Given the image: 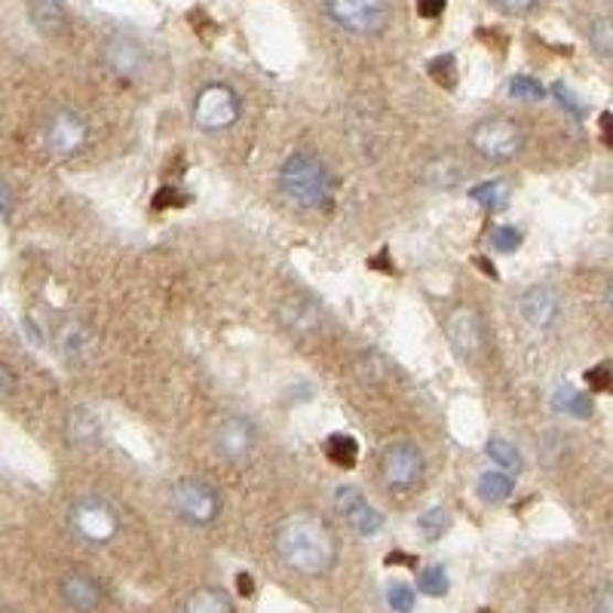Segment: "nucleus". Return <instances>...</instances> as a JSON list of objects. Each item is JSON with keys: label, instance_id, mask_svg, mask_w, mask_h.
Listing matches in <instances>:
<instances>
[{"label": "nucleus", "instance_id": "1", "mask_svg": "<svg viewBox=\"0 0 613 613\" xmlns=\"http://www.w3.org/2000/svg\"><path fill=\"white\" fill-rule=\"evenodd\" d=\"M279 558L301 577H325L337 561V537L316 513H292L277 528Z\"/></svg>", "mask_w": 613, "mask_h": 613}, {"label": "nucleus", "instance_id": "2", "mask_svg": "<svg viewBox=\"0 0 613 613\" xmlns=\"http://www.w3.org/2000/svg\"><path fill=\"white\" fill-rule=\"evenodd\" d=\"M279 191L301 209H316L332 194V175L316 153H292L279 166Z\"/></svg>", "mask_w": 613, "mask_h": 613}, {"label": "nucleus", "instance_id": "3", "mask_svg": "<svg viewBox=\"0 0 613 613\" xmlns=\"http://www.w3.org/2000/svg\"><path fill=\"white\" fill-rule=\"evenodd\" d=\"M337 29L356 37H377L390 25V0H322Z\"/></svg>", "mask_w": 613, "mask_h": 613}, {"label": "nucleus", "instance_id": "4", "mask_svg": "<svg viewBox=\"0 0 613 613\" xmlns=\"http://www.w3.org/2000/svg\"><path fill=\"white\" fill-rule=\"evenodd\" d=\"M470 144L488 163H509L525 148V132L509 117H485V120H478L473 126Z\"/></svg>", "mask_w": 613, "mask_h": 613}, {"label": "nucleus", "instance_id": "5", "mask_svg": "<svg viewBox=\"0 0 613 613\" xmlns=\"http://www.w3.org/2000/svg\"><path fill=\"white\" fill-rule=\"evenodd\" d=\"M68 525L71 530L84 540V544L105 546L111 544L114 537H117V530H120V516H117V509H114L111 503L105 501V497L89 494V497H80V501L71 503Z\"/></svg>", "mask_w": 613, "mask_h": 613}, {"label": "nucleus", "instance_id": "6", "mask_svg": "<svg viewBox=\"0 0 613 613\" xmlns=\"http://www.w3.org/2000/svg\"><path fill=\"white\" fill-rule=\"evenodd\" d=\"M427 473V460L415 442L399 439L390 442L380 454V482L390 494H408L420 485V478Z\"/></svg>", "mask_w": 613, "mask_h": 613}, {"label": "nucleus", "instance_id": "7", "mask_svg": "<svg viewBox=\"0 0 613 613\" xmlns=\"http://www.w3.org/2000/svg\"><path fill=\"white\" fill-rule=\"evenodd\" d=\"M172 506L184 525L209 528L222 516V494L203 478H179L172 488Z\"/></svg>", "mask_w": 613, "mask_h": 613}, {"label": "nucleus", "instance_id": "8", "mask_svg": "<svg viewBox=\"0 0 613 613\" xmlns=\"http://www.w3.org/2000/svg\"><path fill=\"white\" fill-rule=\"evenodd\" d=\"M243 114L237 89L227 84L203 86L194 98V123L203 132H224L237 123Z\"/></svg>", "mask_w": 613, "mask_h": 613}, {"label": "nucleus", "instance_id": "9", "mask_svg": "<svg viewBox=\"0 0 613 613\" xmlns=\"http://www.w3.org/2000/svg\"><path fill=\"white\" fill-rule=\"evenodd\" d=\"M445 335L448 344L454 347L460 359L473 363L482 356V349L488 347V332H485V320L475 306L460 304L448 313L445 320Z\"/></svg>", "mask_w": 613, "mask_h": 613}, {"label": "nucleus", "instance_id": "10", "mask_svg": "<svg viewBox=\"0 0 613 613\" xmlns=\"http://www.w3.org/2000/svg\"><path fill=\"white\" fill-rule=\"evenodd\" d=\"M86 139H89V126L80 114L71 111V108L53 114L46 120V129H43V144L56 160H68L74 153L84 151Z\"/></svg>", "mask_w": 613, "mask_h": 613}, {"label": "nucleus", "instance_id": "11", "mask_svg": "<svg viewBox=\"0 0 613 613\" xmlns=\"http://www.w3.org/2000/svg\"><path fill=\"white\" fill-rule=\"evenodd\" d=\"M215 451L218 458L227 460V463H246L255 451V442H258V432H255V423L243 415H227V418L218 420L215 427Z\"/></svg>", "mask_w": 613, "mask_h": 613}, {"label": "nucleus", "instance_id": "12", "mask_svg": "<svg viewBox=\"0 0 613 613\" xmlns=\"http://www.w3.org/2000/svg\"><path fill=\"white\" fill-rule=\"evenodd\" d=\"M335 513L344 518L359 537H375V534L384 530V513H377L375 506L368 503V497H365L356 485H341V488L335 491Z\"/></svg>", "mask_w": 613, "mask_h": 613}, {"label": "nucleus", "instance_id": "13", "mask_svg": "<svg viewBox=\"0 0 613 613\" xmlns=\"http://www.w3.org/2000/svg\"><path fill=\"white\" fill-rule=\"evenodd\" d=\"M101 56H105V65L117 77H123V80H136L141 71H144V65H148L144 46L136 37H129V34H111L105 41V46H101Z\"/></svg>", "mask_w": 613, "mask_h": 613}, {"label": "nucleus", "instance_id": "14", "mask_svg": "<svg viewBox=\"0 0 613 613\" xmlns=\"http://www.w3.org/2000/svg\"><path fill=\"white\" fill-rule=\"evenodd\" d=\"M518 313H521V320L528 322L530 329L546 332V329L556 325L558 313H561V298H558L552 286H530L518 298Z\"/></svg>", "mask_w": 613, "mask_h": 613}, {"label": "nucleus", "instance_id": "15", "mask_svg": "<svg viewBox=\"0 0 613 613\" xmlns=\"http://www.w3.org/2000/svg\"><path fill=\"white\" fill-rule=\"evenodd\" d=\"M58 595L62 601L68 604L74 613H96L98 604H101V585L84 571H71L62 577V583H58Z\"/></svg>", "mask_w": 613, "mask_h": 613}, {"label": "nucleus", "instance_id": "16", "mask_svg": "<svg viewBox=\"0 0 613 613\" xmlns=\"http://www.w3.org/2000/svg\"><path fill=\"white\" fill-rule=\"evenodd\" d=\"M279 320L282 325L294 332V335H310V332H316L322 322V313L320 306L313 304L310 298H301V294H292V298H286L282 306H279Z\"/></svg>", "mask_w": 613, "mask_h": 613}, {"label": "nucleus", "instance_id": "17", "mask_svg": "<svg viewBox=\"0 0 613 613\" xmlns=\"http://www.w3.org/2000/svg\"><path fill=\"white\" fill-rule=\"evenodd\" d=\"M29 13L34 29L41 31V34L56 37V34H65V31H68V13H65L62 0H31Z\"/></svg>", "mask_w": 613, "mask_h": 613}, {"label": "nucleus", "instance_id": "18", "mask_svg": "<svg viewBox=\"0 0 613 613\" xmlns=\"http://www.w3.org/2000/svg\"><path fill=\"white\" fill-rule=\"evenodd\" d=\"M182 613H234V601L218 585H203L187 595Z\"/></svg>", "mask_w": 613, "mask_h": 613}, {"label": "nucleus", "instance_id": "19", "mask_svg": "<svg viewBox=\"0 0 613 613\" xmlns=\"http://www.w3.org/2000/svg\"><path fill=\"white\" fill-rule=\"evenodd\" d=\"M516 491V478L503 470H488L478 475V497L485 503H506Z\"/></svg>", "mask_w": 613, "mask_h": 613}, {"label": "nucleus", "instance_id": "20", "mask_svg": "<svg viewBox=\"0 0 613 613\" xmlns=\"http://www.w3.org/2000/svg\"><path fill=\"white\" fill-rule=\"evenodd\" d=\"M485 454L491 458V463L503 470V473L516 475L521 473V466H525V460H521V451H518L509 439H501V435H494L488 439V445H485Z\"/></svg>", "mask_w": 613, "mask_h": 613}, {"label": "nucleus", "instance_id": "21", "mask_svg": "<svg viewBox=\"0 0 613 613\" xmlns=\"http://www.w3.org/2000/svg\"><path fill=\"white\" fill-rule=\"evenodd\" d=\"M325 458L337 463L341 470H353L356 466V460H359V442L347 435V432H335V435H329V442H325Z\"/></svg>", "mask_w": 613, "mask_h": 613}, {"label": "nucleus", "instance_id": "22", "mask_svg": "<svg viewBox=\"0 0 613 613\" xmlns=\"http://www.w3.org/2000/svg\"><path fill=\"white\" fill-rule=\"evenodd\" d=\"M98 439V420L86 408H74L68 418V442L71 445H93Z\"/></svg>", "mask_w": 613, "mask_h": 613}, {"label": "nucleus", "instance_id": "23", "mask_svg": "<svg viewBox=\"0 0 613 613\" xmlns=\"http://www.w3.org/2000/svg\"><path fill=\"white\" fill-rule=\"evenodd\" d=\"M470 196H473V203H478L482 209L497 212L509 203V184L501 182V179H491V182L470 187Z\"/></svg>", "mask_w": 613, "mask_h": 613}, {"label": "nucleus", "instance_id": "24", "mask_svg": "<svg viewBox=\"0 0 613 613\" xmlns=\"http://www.w3.org/2000/svg\"><path fill=\"white\" fill-rule=\"evenodd\" d=\"M552 405L564 415H573V418H589L592 415V399L585 392H577L573 387H558L556 396H552Z\"/></svg>", "mask_w": 613, "mask_h": 613}, {"label": "nucleus", "instance_id": "25", "mask_svg": "<svg viewBox=\"0 0 613 613\" xmlns=\"http://www.w3.org/2000/svg\"><path fill=\"white\" fill-rule=\"evenodd\" d=\"M448 528H451V516H448V509H442V506H432V509H427V513L418 518L420 537L430 540V544L442 540L448 534Z\"/></svg>", "mask_w": 613, "mask_h": 613}, {"label": "nucleus", "instance_id": "26", "mask_svg": "<svg viewBox=\"0 0 613 613\" xmlns=\"http://www.w3.org/2000/svg\"><path fill=\"white\" fill-rule=\"evenodd\" d=\"M418 589L427 595V599H445L448 589H451V580H448V571L442 564H430L418 573Z\"/></svg>", "mask_w": 613, "mask_h": 613}, {"label": "nucleus", "instance_id": "27", "mask_svg": "<svg viewBox=\"0 0 613 613\" xmlns=\"http://www.w3.org/2000/svg\"><path fill=\"white\" fill-rule=\"evenodd\" d=\"M589 43L601 58H613V19L611 15H599L589 25Z\"/></svg>", "mask_w": 613, "mask_h": 613}, {"label": "nucleus", "instance_id": "28", "mask_svg": "<svg viewBox=\"0 0 613 613\" xmlns=\"http://www.w3.org/2000/svg\"><path fill=\"white\" fill-rule=\"evenodd\" d=\"M521 243H525V234L518 230L516 224H501L491 234V249L501 251V255H513V251L521 249Z\"/></svg>", "mask_w": 613, "mask_h": 613}, {"label": "nucleus", "instance_id": "29", "mask_svg": "<svg viewBox=\"0 0 613 613\" xmlns=\"http://www.w3.org/2000/svg\"><path fill=\"white\" fill-rule=\"evenodd\" d=\"M427 71H430V77L439 86H448V89H454V84H458V62H454V56H451V53H442V56L430 58Z\"/></svg>", "mask_w": 613, "mask_h": 613}, {"label": "nucleus", "instance_id": "30", "mask_svg": "<svg viewBox=\"0 0 613 613\" xmlns=\"http://www.w3.org/2000/svg\"><path fill=\"white\" fill-rule=\"evenodd\" d=\"M509 96L518 98V101H544L546 86L540 80L528 77V74H518V77L509 80Z\"/></svg>", "mask_w": 613, "mask_h": 613}, {"label": "nucleus", "instance_id": "31", "mask_svg": "<svg viewBox=\"0 0 613 613\" xmlns=\"http://www.w3.org/2000/svg\"><path fill=\"white\" fill-rule=\"evenodd\" d=\"M387 604H390L396 613H415V604H418V595H415V589L402 580H396V583L387 585Z\"/></svg>", "mask_w": 613, "mask_h": 613}, {"label": "nucleus", "instance_id": "32", "mask_svg": "<svg viewBox=\"0 0 613 613\" xmlns=\"http://www.w3.org/2000/svg\"><path fill=\"white\" fill-rule=\"evenodd\" d=\"M494 3H497V10L506 15H528L537 10L540 0H494Z\"/></svg>", "mask_w": 613, "mask_h": 613}, {"label": "nucleus", "instance_id": "33", "mask_svg": "<svg viewBox=\"0 0 613 613\" xmlns=\"http://www.w3.org/2000/svg\"><path fill=\"white\" fill-rule=\"evenodd\" d=\"M592 613H613V583L599 585L592 592Z\"/></svg>", "mask_w": 613, "mask_h": 613}, {"label": "nucleus", "instance_id": "34", "mask_svg": "<svg viewBox=\"0 0 613 613\" xmlns=\"http://www.w3.org/2000/svg\"><path fill=\"white\" fill-rule=\"evenodd\" d=\"M15 372L10 368V365H0V399H10L15 392Z\"/></svg>", "mask_w": 613, "mask_h": 613}, {"label": "nucleus", "instance_id": "35", "mask_svg": "<svg viewBox=\"0 0 613 613\" xmlns=\"http://www.w3.org/2000/svg\"><path fill=\"white\" fill-rule=\"evenodd\" d=\"M448 7V0H418V13L423 19H435V15H442V10Z\"/></svg>", "mask_w": 613, "mask_h": 613}, {"label": "nucleus", "instance_id": "36", "mask_svg": "<svg viewBox=\"0 0 613 613\" xmlns=\"http://www.w3.org/2000/svg\"><path fill=\"white\" fill-rule=\"evenodd\" d=\"M552 93H556V96L561 98V105H564V108H568V111H573V114H577V117H580V114H583V108H580V105H577V98H573L571 93H568V86L556 84V86H552Z\"/></svg>", "mask_w": 613, "mask_h": 613}, {"label": "nucleus", "instance_id": "37", "mask_svg": "<svg viewBox=\"0 0 613 613\" xmlns=\"http://www.w3.org/2000/svg\"><path fill=\"white\" fill-rule=\"evenodd\" d=\"M601 141L613 151V114H601Z\"/></svg>", "mask_w": 613, "mask_h": 613}, {"label": "nucleus", "instance_id": "38", "mask_svg": "<svg viewBox=\"0 0 613 613\" xmlns=\"http://www.w3.org/2000/svg\"><path fill=\"white\" fill-rule=\"evenodd\" d=\"M13 209V194H10V187L0 182V215H7V212Z\"/></svg>", "mask_w": 613, "mask_h": 613}, {"label": "nucleus", "instance_id": "39", "mask_svg": "<svg viewBox=\"0 0 613 613\" xmlns=\"http://www.w3.org/2000/svg\"><path fill=\"white\" fill-rule=\"evenodd\" d=\"M251 589H255V585H251L249 573H239V592H243V595H251Z\"/></svg>", "mask_w": 613, "mask_h": 613}, {"label": "nucleus", "instance_id": "40", "mask_svg": "<svg viewBox=\"0 0 613 613\" xmlns=\"http://www.w3.org/2000/svg\"><path fill=\"white\" fill-rule=\"evenodd\" d=\"M607 304H611V310H613V279L607 282Z\"/></svg>", "mask_w": 613, "mask_h": 613}, {"label": "nucleus", "instance_id": "41", "mask_svg": "<svg viewBox=\"0 0 613 613\" xmlns=\"http://www.w3.org/2000/svg\"><path fill=\"white\" fill-rule=\"evenodd\" d=\"M0 613H13V611H0Z\"/></svg>", "mask_w": 613, "mask_h": 613}]
</instances>
